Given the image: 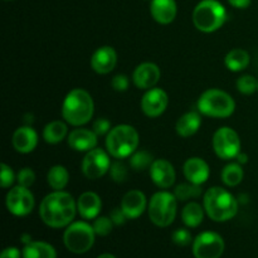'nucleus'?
Returning a JSON list of instances; mask_svg holds the SVG:
<instances>
[{
  "label": "nucleus",
  "mask_w": 258,
  "mask_h": 258,
  "mask_svg": "<svg viewBox=\"0 0 258 258\" xmlns=\"http://www.w3.org/2000/svg\"><path fill=\"white\" fill-rule=\"evenodd\" d=\"M128 85H130V81H128L127 76L125 75H116L111 81V86L117 92H125L128 88Z\"/></svg>",
  "instance_id": "39"
},
{
  "label": "nucleus",
  "mask_w": 258,
  "mask_h": 258,
  "mask_svg": "<svg viewBox=\"0 0 258 258\" xmlns=\"http://www.w3.org/2000/svg\"><path fill=\"white\" fill-rule=\"evenodd\" d=\"M67 135L68 127L63 121H52L43 128V139L45 143L52 144V145L63 141Z\"/></svg>",
  "instance_id": "27"
},
{
  "label": "nucleus",
  "mask_w": 258,
  "mask_h": 258,
  "mask_svg": "<svg viewBox=\"0 0 258 258\" xmlns=\"http://www.w3.org/2000/svg\"><path fill=\"white\" fill-rule=\"evenodd\" d=\"M243 169H242L239 163H231L224 166L222 170V181L227 186H237L242 180H243Z\"/></svg>",
  "instance_id": "29"
},
{
  "label": "nucleus",
  "mask_w": 258,
  "mask_h": 258,
  "mask_svg": "<svg viewBox=\"0 0 258 258\" xmlns=\"http://www.w3.org/2000/svg\"><path fill=\"white\" fill-rule=\"evenodd\" d=\"M150 13L159 24H170L176 17L175 0H151Z\"/></svg>",
  "instance_id": "22"
},
{
  "label": "nucleus",
  "mask_w": 258,
  "mask_h": 258,
  "mask_svg": "<svg viewBox=\"0 0 258 258\" xmlns=\"http://www.w3.org/2000/svg\"><path fill=\"white\" fill-rule=\"evenodd\" d=\"M101 209H102V202L98 194L93 191H85L78 197L77 211L83 219L97 218Z\"/></svg>",
  "instance_id": "21"
},
{
  "label": "nucleus",
  "mask_w": 258,
  "mask_h": 258,
  "mask_svg": "<svg viewBox=\"0 0 258 258\" xmlns=\"http://www.w3.org/2000/svg\"><path fill=\"white\" fill-rule=\"evenodd\" d=\"M227 20L226 8L218 0H202L193 12V23L203 33H213Z\"/></svg>",
  "instance_id": "6"
},
{
  "label": "nucleus",
  "mask_w": 258,
  "mask_h": 258,
  "mask_svg": "<svg viewBox=\"0 0 258 258\" xmlns=\"http://www.w3.org/2000/svg\"><path fill=\"white\" fill-rule=\"evenodd\" d=\"M160 68L151 62H144L135 68L133 75L134 85L140 90H150L155 87L160 80Z\"/></svg>",
  "instance_id": "15"
},
{
  "label": "nucleus",
  "mask_w": 258,
  "mask_h": 258,
  "mask_svg": "<svg viewBox=\"0 0 258 258\" xmlns=\"http://www.w3.org/2000/svg\"><path fill=\"white\" fill-rule=\"evenodd\" d=\"M77 212V202L70 193L63 190H54L45 196L39 206L43 223L55 229L70 226Z\"/></svg>",
  "instance_id": "1"
},
{
  "label": "nucleus",
  "mask_w": 258,
  "mask_h": 258,
  "mask_svg": "<svg viewBox=\"0 0 258 258\" xmlns=\"http://www.w3.org/2000/svg\"><path fill=\"white\" fill-rule=\"evenodd\" d=\"M110 174L113 180L117 181V183H122L127 178V168H126V165L123 163L117 161V163L111 164Z\"/></svg>",
  "instance_id": "35"
},
{
  "label": "nucleus",
  "mask_w": 258,
  "mask_h": 258,
  "mask_svg": "<svg viewBox=\"0 0 258 258\" xmlns=\"http://www.w3.org/2000/svg\"><path fill=\"white\" fill-rule=\"evenodd\" d=\"M97 138L95 131L88 128H75L68 134V145L76 151L88 153L97 146Z\"/></svg>",
  "instance_id": "18"
},
{
  "label": "nucleus",
  "mask_w": 258,
  "mask_h": 258,
  "mask_svg": "<svg viewBox=\"0 0 258 258\" xmlns=\"http://www.w3.org/2000/svg\"><path fill=\"white\" fill-rule=\"evenodd\" d=\"M95 112V103L90 93L83 88H75L67 93L62 105V116L72 126L90 122Z\"/></svg>",
  "instance_id": "2"
},
{
  "label": "nucleus",
  "mask_w": 258,
  "mask_h": 258,
  "mask_svg": "<svg viewBox=\"0 0 258 258\" xmlns=\"http://www.w3.org/2000/svg\"><path fill=\"white\" fill-rule=\"evenodd\" d=\"M92 130L95 131V134L97 136L107 135L111 130V122L107 120V118H97V120L93 122Z\"/></svg>",
  "instance_id": "38"
},
{
  "label": "nucleus",
  "mask_w": 258,
  "mask_h": 258,
  "mask_svg": "<svg viewBox=\"0 0 258 258\" xmlns=\"http://www.w3.org/2000/svg\"><path fill=\"white\" fill-rule=\"evenodd\" d=\"M110 218L112 219L113 224L115 226H122V224H125V222L127 221V217H126V214L123 213V211L120 208H113L112 212H111L110 214Z\"/></svg>",
  "instance_id": "40"
},
{
  "label": "nucleus",
  "mask_w": 258,
  "mask_h": 258,
  "mask_svg": "<svg viewBox=\"0 0 258 258\" xmlns=\"http://www.w3.org/2000/svg\"><path fill=\"white\" fill-rule=\"evenodd\" d=\"M224 252V239L217 232H202L193 241L196 258H219Z\"/></svg>",
  "instance_id": "10"
},
{
  "label": "nucleus",
  "mask_w": 258,
  "mask_h": 258,
  "mask_svg": "<svg viewBox=\"0 0 258 258\" xmlns=\"http://www.w3.org/2000/svg\"><path fill=\"white\" fill-rule=\"evenodd\" d=\"M169 105V97L161 88H150L141 98V110L148 117H159L165 112Z\"/></svg>",
  "instance_id": "13"
},
{
  "label": "nucleus",
  "mask_w": 258,
  "mask_h": 258,
  "mask_svg": "<svg viewBox=\"0 0 258 258\" xmlns=\"http://www.w3.org/2000/svg\"><path fill=\"white\" fill-rule=\"evenodd\" d=\"M117 63V53L110 45L97 48L91 57V67L98 75L112 72Z\"/></svg>",
  "instance_id": "16"
},
{
  "label": "nucleus",
  "mask_w": 258,
  "mask_h": 258,
  "mask_svg": "<svg viewBox=\"0 0 258 258\" xmlns=\"http://www.w3.org/2000/svg\"><path fill=\"white\" fill-rule=\"evenodd\" d=\"M20 251L17 247H8L0 254V258H20Z\"/></svg>",
  "instance_id": "41"
},
{
  "label": "nucleus",
  "mask_w": 258,
  "mask_h": 258,
  "mask_svg": "<svg viewBox=\"0 0 258 258\" xmlns=\"http://www.w3.org/2000/svg\"><path fill=\"white\" fill-rule=\"evenodd\" d=\"M111 161L110 156L102 149H93L86 153L82 160V171L85 176L91 180H96L110 171Z\"/></svg>",
  "instance_id": "12"
},
{
  "label": "nucleus",
  "mask_w": 258,
  "mask_h": 258,
  "mask_svg": "<svg viewBox=\"0 0 258 258\" xmlns=\"http://www.w3.org/2000/svg\"><path fill=\"white\" fill-rule=\"evenodd\" d=\"M183 171L186 180L197 184V185H202V184L206 183L209 178V174H211L209 165L202 158H189L184 163Z\"/></svg>",
  "instance_id": "19"
},
{
  "label": "nucleus",
  "mask_w": 258,
  "mask_h": 258,
  "mask_svg": "<svg viewBox=\"0 0 258 258\" xmlns=\"http://www.w3.org/2000/svg\"><path fill=\"white\" fill-rule=\"evenodd\" d=\"M229 4L234 8H238V9H246L251 4V0H228Z\"/></svg>",
  "instance_id": "42"
},
{
  "label": "nucleus",
  "mask_w": 258,
  "mask_h": 258,
  "mask_svg": "<svg viewBox=\"0 0 258 258\" xmlns=\"http://www.w3.org/2000/svg\"><path fill=\"white\" fill-rule=\"evenodd\" d=\"M5 204H7L8 211L12 214L17 217H25L32 213L34 208V196L29 190V188L17 185L8 191Z\"/></svg>",
  "instance_id": "11"
},
{
  "label": "nucleus",
  "mask_w": 258,
  "mask_h": 258,
  "mask_svg": "<svg viewBox=\"0 0 258 258\" xmlns=\"http://www.w3.org/2000/svg\"><path fill=\"white\" fill-rule=\"evenodd\" d=\"M97 258H116V257L111 253H102V254H100Z\"/></svg>",
  "instance_id": "44"
},
{
  "label": "nucleus",
  "mask_w": 258,
  "mask_h": 258,
  "mask_svg": "<svg viewBox=\"0 0 258 258\" xmlns=\"http://www.w3.org/2000/svg\"><path fill=\"white\" fill-rule=\"evenodd\" d=\"M148 201L143 191L130 190L123 196L121 201V209L128 219H136L148 208Z\"/></svg>",
  "instance_id": "17"
},
{
  "label": "nucleus",
  "mask_w": 258,
  "mask_h": 258,
  "mask_svg": "<svg viewBox=\"0 0 258 258\" xmlns=\"http://www.w3.org/2000/svg\"><path fill=\"white\" fill-rule=\"evenodd\" d=\"M203 207L207 216L214 222H227L236 217L238 202L232 193L222 186H213L206 191Z\"/></svg>",
  "instance_id": "3"
},
{
  "label": "nucleus",
  "mask_w": 258,
  "mask_h": 258,
  "mask_svg": "<svg viewBox=\"0 0 258 258\" xmlns=\"http://www.w3.org/2000/svg\"><path fill=\"white\" fill-rule=\"evenodd\" d=\"M23 258H57V252L52 244L43 241H32L25 244L22 251Z\"/></svg>",
  "instance_id": "24"
},
{
  "label": "nucleus",
  "mask_w": 258,
  "mask_h": 258,
  "mask_svg": "<svg viewBox=\"0 0 258 258\" xmlns=\"http://www.w3.org/2000/svg\"><path fill=\"white\" fill-rule=\"evenodd\" d=\"M202 125V117L201 112L197 111H189V112L184 113L183 116L179 117L176 121V133L181 138H190L193 136L197 131L199 130Z\"/></svg>",
  "instance_id": "23"
},
{
  "label": "nucleus",
  "mask_w": 258,
  "mask_h": 258,
  "mask_svg": "<svg viewBox=\"0 0 258 258\" xmlns=\"http://www.w3.org/2000/svg\"><path fill=\"white\" fill-rule=\"evenodd\" d=\"M12 143L15 151L20 154H29L37 148L38 135L30 126H22L15 130Z\"/></svg>",
  "instance_id": "20"
},
{
  "label": "nucleus",
  "mask_w": 258,
  "mask_h": 258,
  "mask_svg": "<svg viewBox=\"0 0 258 258\" xmlns=\"http://www.w3.org/2000/svg\"><path fill=\"white\" fill-rule=\"evenodd\" d=\"M174 196L176 197V199L180 202H186L189 199L198 198L202 196V188L201 185H197L193 183H183L179 184L178 186L174 190Z\"/></svg>",
  "instance_id": "30"
},
{
  "label": "nucleus",
  "mask_w": 258,
  "mask_h": 258,
  "mask_svg": "<svg viewBox=\"0 0 258 258\" xmlns=\"http://www.w3.org/2000/svg\"><path fill=\"white\" fill-rule=\"evenodd\" d=\"M249 60H251V57L247 50L242 48H234L227 53L224 58V64L232 72H241L248 67Z\"/></svg>",
  "instance_id": "25"
},
{
  "label": "nucleus",
  "mask_w": 258,
  "mask_h": 258,
  "mask_svg": "<svg viewBox=\"0 0 258 258\" xmlns=\"http://www.w3.org/2000/svg\"><path fill=\"white\" fill-rule=\"evenodd\" d=\"M2 168V174H0V184H2L3 188H9L10 185H13L15 180H17V176H15L14 171L10 168L9 165H7L5 163H3L0 165Z\"/></svg>",
  "instance_id": "37"
},
{
  "label": "nucleus",
  "mask_w": 258,
  "mask_h": 258,
  "mask_svg": "<svg viewBox=\"0 0 258 258\" xmlns=\"http://www.w3.org/2000/svg\"><path fill=\"white\" fill-rule=\"evenodd\" d=\"M212 144L216 155L222 160H232L241 153V140L238 134L227 126L218 128L214 133Z\"/></svg>",
  "instance_id": "9"
},
{
  "label": "nucleus",
  "mask_w": 258,
  "mask_h": 258,
  "mask_svg": "<svg viewBox=\"0 0 258 258\" xmlns=\"http://www.w3.org/2000/svg\"><path fill=\"white\" fill-rule=\"evenodd\" d=\"M47 181L53 190H63L70 181V173L63 165H54L48 170Z\"/></svg>",
  "instance_id": "28"
},
{
  "label": "nucleus",
  "mask_w": 258,
  "mask_h": 258,
  "mask_svg": "<svg viewBox=\"0 0 258 258\" xmlns=\"http://www.w3.org/2000/svg\"><path fill=\"white\" fill-rule=\"evenodd\" d=\"M154 163L153 156L148 153V151H135L133 155L130 156V165L135 170H145V169H150L151 164Z\"/></svg>",
  "instance_id": "31"
},
{
  "label": "nucleus",
  "mask_w": 258,
  "mask_h": 258,
  "mask_svg": "<svg viewBox=\"0 0 258 258\" xmlns=\"http://www.w3.org/2000/svg\"><path fill=\"white\" fill-rule=\"evenodd\" d=\"M139 146V134L131 125H117L106 135L107 153L115 159H125L133 155Z\"/></svg>",
  "instance_id": "4"
},
{
  "label": "nucleus",
  "mask_w": 258,
  "mask_h": 258,
  "mask_svg": "<svg viewBox=\"0 0 258 258\" xmlns=\"http://www.w3.org/2000/svg\"><path fill=\"white\" fill-rule=\"evenodd\" d=\"M247 161H248V156H247L246 154H241V153H239L238 155H237V163L246 164Z\"/></svg>",
  "instance_id": "43"
},
{
  "label": "nucleus",
  "mask_w": 258,
  "mask_h": 258,
  "mask_svg": "<svg viewBox=\"0 0 258 258\" xmlns=\"http://www.w3.org/2000/svg\"><path fill=\"white\" fill-rule=\"evenodd\" d=\"M95 229L87 222H72L66 227L63 242L66 248L75 254H82L90 251L95 243Z\"/></svg>",
  "instance_id": "8"
},
{
  "label": "nucleus",
  "mask_w": 258,
  "mask_h": 258,
  "mask_svg": "<svg viewBox=\"0 0 258 258\" xmlns=\"http://www.w3.org/2000/svg\"><path fill=\"white\" fill-rule=\"evenodd\" d=\"M257 92H258V88H257Z\"/></svg>",
  "instance_id": "45"
},
{
  "label": "nucleus",
  "mask_w": 258,
  "mask_h": 258,
  "mask_svg": "<svg viewBox=\"0 0 258 258\" xmlns=\"http://www.w3.org/2000/svg\"><path fill=\"white\" fill-rule=\"evenodd\" d=\"M150 176L158 188L168 189L174 184L176 178L175 169L170 161L165 159H156L150 166Z\"/></svg>",
  "instance_id": "14"
},
{
  "label": "nucleus",
  "mask_w": 258,
  "mask_h": 258,
  "mask_svg": "<svg viewBox=\"0 0 258 258\" xmlns=\"http://www.w3.org/2000/svg\"><path fill=\"white\" fill-rule=\"evenodd\" d=\"M178 199L170 191L161 190L151 197L148 204V212L150 221L156 227L165 228L174 222L176 217Z\"/></svg>",
  "instance_id": "7"
},
{
  "label": "nucleus",
  "mask_w": 258,
  "mask_h": 258,
  "mask_svg": "<svg viewBox=\"0 0 258 258\" xmlns=\"http://www.w3.org/2000/svg\"><path fill=\"white\" fill-rule=\"evenodd\" d=\"M181 219L189 228H197L204 219V207L197 202H190L181 211Z\"/></svg>",
  "instance_id": "26"
},
{
  "label": "nucleus",
  "mask_w": 258,
  "mask_h": 258,
  "mask_svg": "<svg viewBox=\"0 0 258 258\" xmlns=\"http://www.w3.org/2000/svg\"><path fill=\"white\" fill-rule=\"evenodd\" d=\"M198 111L213 118H227L236 110V102L229 93L218 88L204 91L197 103Z\"/></svg>",
  "instance_id": "5"
},
{
  "label": "nucleus",
  "mask_w": 258,
  "mask_h": 258,
  "mask_svg": "<svg viewBox=\"0 0 258 258\" xmlns=\"http://www.w3.org/2000/svg\"><path fill=\"white\" fill-rule=\"evenodd\" d=\"M171 239H173V242L176 244V246L185 247L191 243V234L188 229L179 228L173 232V234H171Z\"/></svg>",
  "instance_id": "36"
},
{
  "label": "nucleus",
  "mask_w": 258,
  "mask_h": 258,
  "mask_svg": "<svg viewBox=\"0 0 258 258\" xmlns=\"http://www.w3.org/2000/svg\"><path fill=\"white\" fill-rule=\"evenodd\" d=\"M93 229H95L96 236L106 237L112 232L113 222L110 217H97L95 218L92 224Z\"/></svg>",
  "instance_id": "33"
},
{
  "label": "nucleus",
  "mask_w": 258,
  "mask_h": 258,
  "mask_svg": "<svg viewBox=\"0 0 258 258\" xmlns=\"http://www.w3.org/2000/svg\"><path fill=\"white\" fill-rule=\"evenodd\" d=\"M35 181V173L30 168H23L18 171L17 174V183L18 185L29 188L34 184Z\"/></svg>",
  "instance_id": "34"
},
{
  "label": "nucleus",
  "mask_w": 258,
  "mask_h": 258,
  "mask_svg": "<svg viewBox=\"0 0 258 258\" xmlns=\"http://www.w3.org/2000/svg\"><path fill=\"white\" fill-rule=\"evenodd\" d=\"M258 81L253 76L243 75L237 80V90L243 95H252L257 91Z\"/></svg>",
  "instance_id": "32"
}]
</instances>
